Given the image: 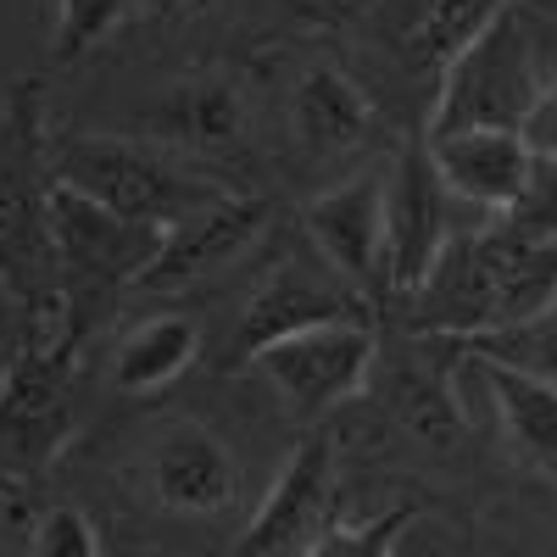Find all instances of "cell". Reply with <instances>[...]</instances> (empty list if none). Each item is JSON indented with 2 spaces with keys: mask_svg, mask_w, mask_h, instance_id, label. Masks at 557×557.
<instances>
[{
  "mask_svg": "<svg viewBox=\"0 0 557 557\" xmlns=\"http://www.w3.org/2000/svg\"><path fill=\"white\" fill-rule=\"evenodd\" d=\"M507 0H323L318 23L341 34V62L396 134H430L451 62L485 34Z\"/></svg>",
  "mask_w": 557,
  "mask_h": 557,
  "instance_id": "obj_1",
  "label": "cell"
},
{
  "mask_svg": "<svg viewBox=\"0 0 557 557\" xmlns=\"http://www.w3.org/2000/svg\"><path fill=\"white\" fill-rule=\"evenodd\" d=\"M146 485L178 519H228L240 507V457L201 418H173L146 446Z\"/></svg>",
  "mask_w": 557,
  "mask_h": 557,
  "instance_id": "obj_14",
  "label": "cell"
},
{
  "mask_svg": "<svg viewBox=\"0 0 557 557\" xmlns=\"http://www.w3.org/2000/svg\"><path fill=\"white\" fill-rule=\"evenodd\" d=\"M78 424V335L39 330L0 357V480L12 491L57 469Z\"/></svg>",
  "mask_w": 557,
  "mask_h": 557,
  "instance_id": "obj_5",
  "label": "cell"
},
{
  "mask_svg": "<svg viewBox=\"0 0 557 557\" xmlns=\"http://www.w3.org/2000/svg\"><path fill=\"white\" fill-rule=\"evenodd\" d=\"M273 218V201L268 196H251V190H235L212 207H201L196 218H184L168 228L162 240V257L146 268L134 290H184L190 278H207L218 268H228L240 251L257 246V235Z\"/></svg>",
  "mask_w": 557,
  "mask_h": 557,
  "instance_id": "obj_16",
  "label": "cell"
},
{
  "mask_svg": "<svg viewBox=\"0 0 557 557\" xmlns=\"http://www.w3.org/2000/svg\"><path fill=\"white\" fill-rule=\"evenodd\" d=\"M424 139H430V162L441 184L457 201L496 218V212H513L519 196L530 190L535 151L519 128H446Z\"/></svg>",
  "mask_w": 557,
  "mask_h": 557,
  "instance_id": "obj_17",
  "label": "cell"
},
{
  "mask_svg": "<svg viewBox=\"0 0 557 557\" xmlns=\"http://www.w3.org/2000/svg\"><path fill=\"white\" fill-rule=\"evenodd\" d=\"M507 218L535 228V235H557V157H535L530 190L519 196V207L507 212Z\"/></svg>",
  "mask_w": 557,
  "mask_h": 557,
  "instance_id": "obj_25",
  "label": "cell"
},
{
  "mask_svg": "<svg viewBox=\"0 0 557 557\" xmlns=\"http://www.w3.org/2000/svg\"><path fill=\"white\" fill-rule=\"evenodd\" d=\"M341 318H374V307H368L318 251L273 262L262 273V285L246 296L240 318L228 323V341L218 351V374H240V368H251L268 346L290 341L301 330H318V323H341Z\"/></svg>",
  "mask_w": 557,
  "mask_h": 557,
  "instance_id": "obj_7",
  "label": "cell"
},
{
  "mask_svg": "<svg viewBox=\"0 0 557 557\" xmlns=\"http://www.w3.org/2000/svg\"><path fill=\"white\" fill-rule=\"evenodd\" d=\"M412 519H418L412 502H396V507H385V513L357 519V524L341 519L330 535H323L312 552H301V557H396V541H401V530Z\"/></svg>",
  "mask_w": 557,
  "mask_h": 557,
  "instance_id": "obj_22",
  "label": "cell"
},
{
  "mask_svg": "<svg viewBox=\"0 0 557 557\" xmlns=\"http://www.w3.org/2000/svg\"><path fill=\"white\" fill-rule=\"evenodd\" d=\"M201 357V323L184 312H151L117 341L112 351V385L123 396H157L168 391L184 368Z\"/></svg>",
  "mask_w": 557,
  "mask_h": 557,
  "instance_id": "obj_19",
  "label": "cell"
},
{
  "mask_svg": "<svg viewBox=\"0 0 557 557\" xmlns=\"http://www.w3.org/2000/svg\"><path fill=\"white\" fill-rule=\"evenodd\" d=\"M462 346H469L474 357H496L507 368H519V374H535V380L557 385V296L535 318L513 323V330H496V335L462 341Z\"/></svg>",
  "mask_w": 557,
  "mask_h": 557,
  "instance_id": "obj_20",
  "label": "cell"
},
{
  "mask_svg": "<svg viewBox=\"0 0 557 557\" xmlns=\"http://www.w3.org/2000/svg\"><path fill=\"white\" fill-rule=\"evenodd\" d=\"M51 240H57V278H62V307L67 330L84 335V323L96 318L123 285H139L146 268L162 257L168 228L117 218L73 190H51Z\"/></svg>",
  "mask_w": 557,
  "mask_h": 557,
  "instance_id": "obj_6",
  "label": "cell"
},
{
  "mask_svg": "<svg viewBox=\"0 0 557 557\" xmlns=\"http://www.w3.org/2000/svg\"><path fill=\"white\" fill-rule=\"evenodd\" d=\"M146 128H151L146 139H157V146H168L173 157H184L190 168L223 184V173H240L251 162L257 107L240 73L201 67L168 89L162 107L146 117Z\"/></svg>",
  "mask_w": 557,
  "mask_h": 557,
  "instance_id": "obj_9",
  "label": "cell"
},
{
  "mask_svg": "<svg viewBox=\"0 0 557 557\" xmlns=\"http://www.w3.org/2000/svg\"><path fill=\"white\" fill-rule=\"evenodd\" d=\"M285 112H290V146L301 151V162H346L362 146H374L380 134H396V123L368 96V84L330 57H318L296 73Z\"/></svg>",
  "mask_w": 557,
  "mask_h": 557,
  "instance_id": "obj_15",
  "label": "cell"
},
{
  "mask_svg": "<svg viewBox=\"0 0 557 557\" xmlns=\"http://www.w3.org/2000/svg\"><path fill=\"white\" fill-rule=\"evenodd\" d=\"M212 0H134V17H151V23H184V17H201Z\"/></svg>",
  "mask_w": 557,
  "mask_h": 557,
  "instance_id": "obj_27",
  "label": "cell"
},
{
  "mask_svg": "<svg viewBox=\"0 0 557 557\" xmlns=\"http://www.w3.org/2000/svg\"><path fill=\"white\" fill-rule=\"evenodd\" d=\"M380 362H385V374H380L385 407L412 441H424L430 451H457L474 441V424L457 401V368L469 362L462 341L380 330Z\"/></svg>",
  "mask_w": 557,
  "mask_h": 557,
  "instance_id": "obj_11",
  "label": "cell"
},
{
  "mask_svg": "<svg viewBox=\"0 0 557 557\" xmlns=\"http://www.w3.org/2000/svg\"><path fill=\"white\" fill-rule=\"evenodd\" d=\"M335 524H341V457L330 430H312L296 441L278 480L268 485L235 557H301Z\"/></svg>",
  "mask_w": 557,
  "mask_h": 557,
  "instance_id": "obj_12",
  "label": "cell"
},
{
  "mask_svg": "<svg viewBox=\"0 0 557 557\" xmlns=\"http://www.w3.org/2000/svg\"><path fill=\"white\" fill-rule=\"evenodd\" d=\"M12 496H17V491H12V485H7V480H0V507H7V502H12Z\"/></svg>",
  "mask_w": 557,
  "mask_h": 557,
  "instance_id": "obj_28",
  "label": "cell"
},
{
  "mask_svg": "<svg viewBox=\"0 0 557 557\" xmlns=\"http://www.w3.org/2000/svg\"><path fill=\"white\" fill-rule=\"evenodd\" d=\"M451 235H457L451 228V190L441 184V173L430 162V139L407 134L391 157V178H385V285H391V307L424 285Z\"/></svg>",
  "mask_w": 557,
  "mask_h": 557,
  "instance_id": "obj_13",
  "label": "cell"
},
{
  "mask_svg": "<svg viewBox=\"0 0 557 557\" xmlns=\"http://www.w3.org/2000/svg\"><path fill=\"white\" fill-rule=\"evenodd\" d=\"M39 330H67V323H45L34 312V301L12 285V273L0 268V357H12L17 346H28Z\"/></svg>",
  "mask_w": 557,
  "mask_h": 557,
  "instance_id": "obj_24",
  "label": "cell"
},
{
  "mask_svg": "<svg viewBox=\"0 0 557 557\" xmlns=\"http://www.w3.org/2000/svg\"><path fill=\"white\" fill-rule=\"evenodd\" d=\"M524 139H530L535 157H557V67H552V78H546L541 107H535L530 123H524Z\"/></svg>",
  "mask_w": 557,
  "mask_h": 557,
  "instance_id": "obj_26",
  "label": "cell"
},
{
  "mask_svg": "<svg viewBox=\"0 0 557 557\" xmlns=\"http://www.w3.org/2000/svg\"><path fill=\"white\" fill-rule=\"evenodd\" d=\"M469 362L480 368V380L496 401L502 435H507V446H513V457L530 474L557 485V385H546L535 374H519V368H507L496 357L469 351Z\"/></svg>",
  "mask_w": 557,
  "mask_h": 557,
  "instance_id": "obj_18",
  "label": "cell"
},
{
  "mask_svg": "<svg viewBox=\"0 0 557 557\" xmlns=\"http://www.w3.org/2000/svg\"><path fill=\"white\" fill-rule=\"evenodd\" d=\"M134 17V0H57V34H51V62H78L84 51Z\"/></svg>",
  "mask_w": 557,
  "mask_h": 557,
  "instance_id": "obj_21",
  "label": "cell"
},
{
  "mask_svg": "<svg viewBox=\"0 0 557 557\" xmlns=\"http://www.w3.org/2000/svg\"><path fill=\"white\" fill-rule=\"evenodd\" d=\"M385 178L391 162H368L301 207V228L312 251L330 262L346 285L374 307V318H385L391 307V285H385Z\"/></svg>",
  "mask_w": 557,
  "mask_h": 557,
  "instance_id": "obj_10",
  "label": "cell"
},
{
  "mask_svg": "<svg viewBox=\"0 0 557 557\" xmlns=\"http://www.w3.org/2000/svg\"><path fill=\"white\" fill-rule=\"evenodd\" d=\"M557 67L552 23L530 0H507L485 23V34L451 62L441 101L430 117V134L446 128H519L546 96V78Z\"/></svg>",
  "mask_w": 557,
  "mask_h": 557,
  "instance_id": "obj_4",
  "label": "cell"
},
{
  "mask_svg": "<svg viewBox=\"0 0 557 557\" xmlns=\"http://www.w3.org/2000/svg\"><path fill=\"white\" fill-rule=\"evenodd\" d=\"M374 362H380V323L341 318V323H318V330H301L290 341L268 346L251 368L296 418L318 424L323 412H335L341 401L368 391Z\"/></svg>",
  "mask_w": 557,
  "mask_h": 557,
  "instance_id": "obj_8",
  "label": "cell"
},
{
  "mask_svg": "<svg viewBox=\"0 0 557 557\" xmlns=\"http://www.w3.org/2000/svg\"><path fill=\"white\" fill-rule=\"evenodd\" d=\"M28 557H107V552H101V535H96V524H89L84 507L57 502V507H45V513L34 519Z\"/></svg>",
  "mask_w": 557,
  "mask_h": 557,
  "instance_id": "obj_23",
  "label": "cell"
},
{
  "mask_svg": "<svg viewBox=\"0 0 557 557\" xmlns=\"http://www.w3.org/2000/svg\"><path fill=\"white\" fill-rule=\"evenodd\" d=\"M51 178L62 190L96 201L117 218L173 228L184 218H196L201 207L235 196L212 173L190 168L157 139L134 134H51Z\"/></svg>",
  "mask_w": 557,
  "mask_h": 557,
  "instance_id": "obj_2",
  "label": "cell"
},
{
  "mask_svg": "<svg viewBox=\"0 0 557 557\" xmlns=\"http://www.w3.org/2000/svg\"><path fill=\"white\" fill-rule=\"evenodd\" d=\"M51 134L39 117V89L12 84L0 107V268L34 301L45 323H67L57 240H51Z\"/></svg>",
  "mask_w": 557,
  "mask_h": 557,
  "instance_id": "obj_3",
  "label": "cell"
}]
</instances>
